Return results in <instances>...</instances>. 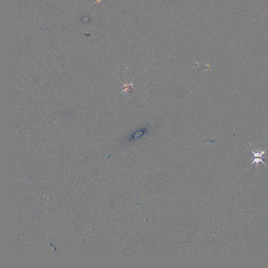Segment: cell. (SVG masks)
Wrapping results in <instances>:
<instances>
[{
	"label": "cell",
	"mask_w": 268,
	"mask_h": 268,
	"mask_svg": "<svg viewBox=\"0 0 268 268\" xmlns=\"http://www.w3.org/2000/svg\"><path fill=\"white\" fill-rule=\"evenodd\" d=\"M266 150L264 151H259L258 152H254L253 151H251V153L254 154V157L253 158V161L252 163L251 164H254L255 163L257 164V166H258L259 163H262L263 164H265V166H266V164L263 161V158H267L266 157H263V154H265ZM267 167V166H266Z\"/></svg>",
	"instance_id": "6da1fadb"
}]
</instances>
